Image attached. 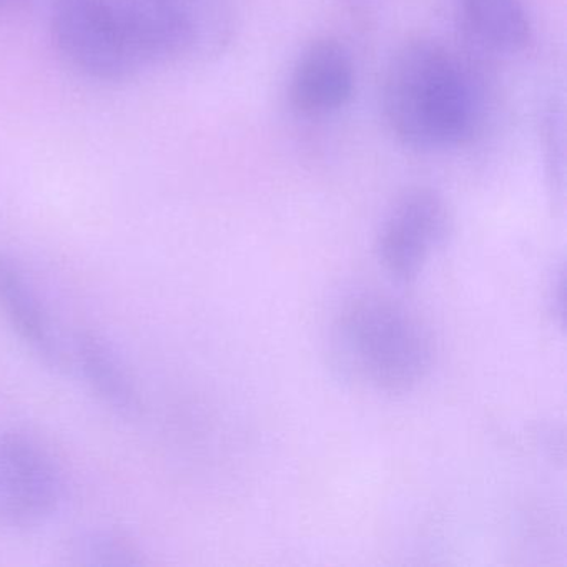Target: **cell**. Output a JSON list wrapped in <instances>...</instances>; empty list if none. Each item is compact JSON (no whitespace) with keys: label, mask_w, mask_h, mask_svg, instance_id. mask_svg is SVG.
I'll return each instance as SVG.
<instances>
[{"label":"cell","mask_w":567,"mask_h":567,"mask_svg":"<svg viewBox=\"0 0 567 567\" xmlns=\"http://www.w3.org/2000/svg\"><path fill=\"white\" fill-rule=\"evenodd\" d=\"M383 112L398 141L416 151H446L473 137L481 101L473 75L440 42H408L384 74Z\"/></svg>","instance_id":"6da1fadb"},{"label":"cell","mask_w":567,"mask_h":567,"mask_svg":"<svg viewBox=\"0 0 567 567\" xmlns=\"http://www.w3.org/2000/svg\"><path fill=\"white\" fill-rule=\"evenodd\" d=\"M334 373L363 390L404 394L433 370L430 328L410 308L386 295L363 293L334 317L328 341Z\"/></svg>","instance_id":"7a4b0ae2"},{"label":"cell","mask_w":567,"mask_h":567,"mask_svg":"<svg viewBox=\"0 0 567 567\" xmlns=\"http://www.w3.org/2000/svg\"><path fill=\"white\" fill-rule=\"evenodd\" d=\"M148 68L218 54L231 31V0H111Z\"/></svg>","instance_id":"3957f363"},{"label":"cell","mask_w":567,"mask_h":567,"mask_svg":"<svg viewBox=\"0 0 567 567\" xmlns=\"http://www.w3.org/2000/svg\"><path fill=\"white\" fill-rule=\"evenodd\" d=\"M51 35L62 61L89 81L122 84L148 68L111 0H54Z\"/></svg>","instance_id":"277c9868"},{"label":"cell","mask_w":567,"mask_h":567,"mask_svg":"<svg viewBox=\"0 0 567 567\" xmlns=\"http://www.w3.org/2000/svg\"><path fill=\"white\" fill-rule=\"evenodd\" d=\"M62 497L64 480L52 454L21 431H0V527L44 526Z\"/></svg>","instance_id":"5b68a950"},{"label":"cell","mask_w":567,"mask_h":567,"mask_svg":"<svg viewBox=\"0 0 567 567\" xmlns=\"http://www.w3.org/2000/svg\"><path fill=\"white\" fill-rule=\"evenodd\" d=\"M453 217L431 188H413L394 202L377 237V255L391 280L411 285L446 245Z\"/></svg>","instance_id":"8992f818"},{"label":"cell","mask_w":567,"mask_h":567,"mask_svg":"<svg viewBox=\"0 0 567 567\" xmlns=\"http://www.w3.org/2000/svg\"><path fill=\"white\" fill-rule=\"evenodd\" d=\"M0 315L22 344L54 371L71 367V358L48 307L14 255L0 250Z\"/></svg>","instance_id":"52a82bcc"},{"label":"cell","mask_w":567,"mask_h":567,"mask_svg":"<svg viewBox=\"0 0 567 567\" xmlns=\"http://www.w3.org/2000/svg\"><path fill=\"white\" fill-rule=\"evenodd\" d=\"M354 65L350 52L333 39H320L298 58L290 81L291 104L307 115H327L350 102Z\"/></svg>","instance_id":"ba28073f"},{"label":"cell","mask_w":567,"mask_h":567,"mask_svg":"<svg viewBox=\"0 0 567 567\" xmlns=\"http://www.w3.org/2000/svg\"><path fill=\"white\" fill-rule=\"evenodd\" d=\"M74 357L85 383L105 408L125 420L141 414V390L107 337L99 331H81L75 338Z\"/></svg>","instance_id":"9c48e42d"},{"label":"cell","mask_w":567,"mask_h":567,"mask_svg":"<svg viewBox=\"0 0 567 567\" xmlns=\"http://www.w3.org/2000/svg\"><path fill=\"white\" fill-rule=\"evenodd\" d=\"M456 14L471 41L487 51H523L530 41V24L523 0H454Z\"/></svg>","instance_id":"30bf717a"},{"label":"cell","mask_w":567,"mask_h":567,"mask_svg":"<svg viewBox=\"0 0 567 567\" xmlns=\"http://www.w3.org/2000/svg\"><path fill=\"white\" fill-rule=\"evenodd\" d=\"M72 564L91 567H128L147 563L134 537L114 527L84 530L69 546Z\"/></svg>","instance_id":"8fae6325"},{"label":"cell","mask_w":567,"mask_h":567,"mask_svg":"<svg viewBox=\"0 0 567 567\" xmlns=\"http://www.w3.org/2000/svg\"><path fill=\"white\" fill-rule=\"evenodd\" d=\"M29 0H0V16L14 14L21 11Z\"/></svg>","instance_id":"7c38bea8"}]
</instances>
